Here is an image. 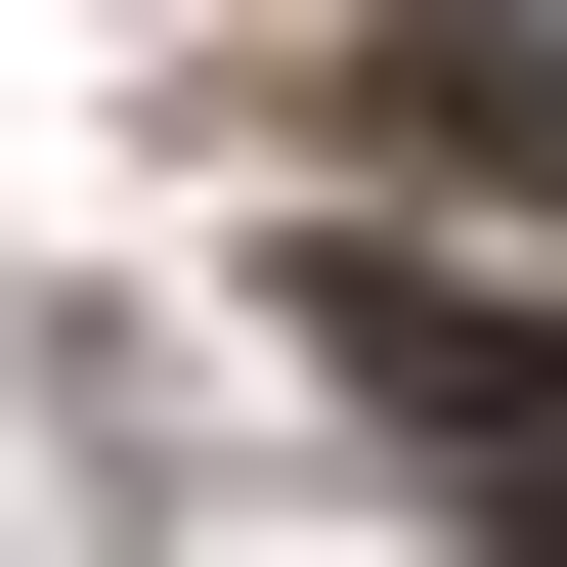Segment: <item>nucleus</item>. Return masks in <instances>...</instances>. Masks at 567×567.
I'll return each instance as SVG.
<instances>
[{
  "instance_id": "obj_1",
  "label": "nucleus",
  "mask_w": 567,
  "mask_h": 567,
  "mask_svg": "<svg viewBox=\"0 0 567 567\" xmlns=\"http://www.w3.org/2000/svg\"><path fill=\"white\" fill-rule=\"evenodd\" d=\"M393 132H436V175H524V218H567V44H524V0H436V44H393Z\"/></svg>"
}]
</instances>
